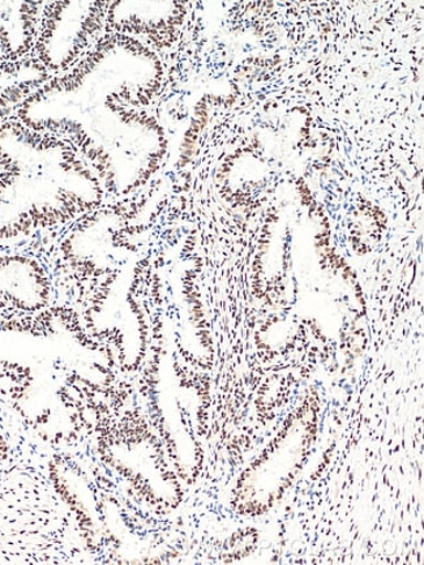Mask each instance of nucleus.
<instances>
[{"label":"nucleus","instance_id":"1","mask_svg":"<svg viewBox=\"0 0 424 565\" xmlns=\"http://www.w3.org/2000/svg\"><path fill=\"white\" fill-rule=\"evenodd\" d=\"M39 7L34 3L0 2V50L20 56L31 49L38 33Z\"/></svg>","mask_w":424,"mask_h":565}]
</instances>
